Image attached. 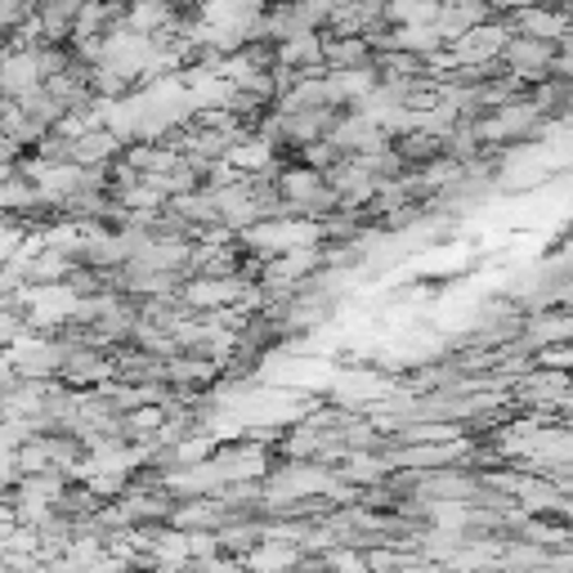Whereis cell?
Segmentation results:
<instances>
[{"label":"cell","mask_w":573,"mask_h":573,"mask_svg":"<svg viewBox=\"0 0 573 573\" xmlns=\"http://www.w3.org/2000/svg\"><path fill=\"white\" fill-rule=\"evenodd\" d=\"M556 59H560V45L538 40V36H511L506 55H502V63L515 81H547L556 72Z\"/></svg>","instance_id":"1"},{"label":"cell","mask_w":573,"mask_h":573,"mask_svg":"<svg viewBox=\"0 0 573 573\" xmlns=\"http://www.w3.org/2000/svg\"><path fill=\"white\" fill-rule=\"evenodd\" d=\"M573 19L560 10V5H534V10H515L511 14V32L515 36H538V40H556L564 45Z\"/></svg>","instance_id":"2"},{"label":"cell","mask_w":573,"mask_h":573,"mask_svg":"<svg viewBox=\"0 0 573 573\" xmlns=\"http://www.w3.org/2000/svg\"><path fill=\"white\" fill-rule=\"evenodd\" d=\"M367 63H376V50L367 45V36H327V50H323L327 72H354Z\"/></svg>","instance_id":"3"},{"label":"cell","mask_w":573,"mask_h":573,"mask_svg":"<svg viewBox=\"0 0 573 573\" xmlns=\"http://www.w3.org/2000/svg\"><path fill=\"white\" fill-rule=\"evenodd\" d=\"M534 5H551V0H493V10H506V14H515V10H534Z\"/></svg>","instance_id":"4"}]
</instances>
